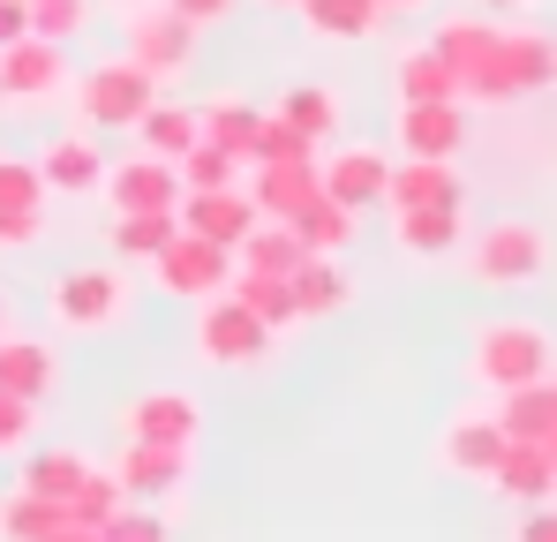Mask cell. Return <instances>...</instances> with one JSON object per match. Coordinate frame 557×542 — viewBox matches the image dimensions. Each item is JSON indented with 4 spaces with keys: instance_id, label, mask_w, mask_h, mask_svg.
<instances>
[{
    "instance_id": "5bb4252c",
    "label": "cell",
    "mask_w": 557,
    "mask_h": 542,
    "mask_svg": "<svg viewBox=\"0 0 557 542\" xmlns=\"http://www.w3.org/2000/svg\"><path fill=\"white\" fill-rule=\"evenodd\" d=\"M106 204L113 211H174L182 204V167L174 159H151V151H128L121 167H106Z\"/></svg>"
},
{
    "instance_id": "681fc988",
    "label": "cell",
    "mask_w": 557,
    "mask_h": 542,
    "mask_svg": "<svg viewBox=\"0 0 557 542\" xmlns=\"http://www.w3.org/2000/svg\"><path fill=\"white\" fill-rule=\"evenodd\" d=\"M490 8H528V0H490Z\"/></svg>"
},
{
    "instance_id": "cb8c5ba5",
    "label": "cell",
    "mask_w": 557,
    "mask_h": 542,
    "mask_svg": "<svg viewBox=\"0 0 557 542\" xmlns=\"http://www.w3.org/2000/svg\"><path fill=\"white\" fill-rule=\"evenodd\" d=\"M445 61H453V76H460V98L474 90V76L490 69V53H497V23L490 15H453V23H437V38H430Z\"/></svg>"
},
{
    "instance_id": "f907efd6",
    "label": "cell",
    "mask_w": 557,
    "mask_h": 542,
    "mask_svg": "<svg viewBox=\"0 0 557 542\" xmlns=\"http://www.w3.org/2000/svg\"><path fill=\"white\" fill-rule=\"evenodd\" d=\"M0 332H8V294H0Z\"/></svg>"
},
{
    "instance_id": "44dd1931",
    "label": "cell",
    "mask_w": 557,
    "mask_h": 542,
    "mask_svg": "<svg viewBox=\"0 0 557 542\" xmlns=\"http://www.w3.org/2000/svg\"><path fill=\"white\" fill-rule=\"evenodd\" d=\"M272 121H286L309 151H324L332 136H339V121H347V106H339V90L332 84H294L286 98L272 106Z\"/></svg>"
},
{
    "instance_id": "7dc6e473",
    "label": "cell",
    "mask_w": 557,
    "mask_h": 542,
    "mask_svg": "<svg viewBox=\"0 0 557 542\" xmlns=\"http://www.w3.org/2000/svg\"><path fill=\"white\" fill-rule=\"evenodd\" d=\"M376 8H384V15H407V8H422V0H376Z\"/></svg>"
},
{
    "instance_id": "bcb514c9",
    "label": "cell",
    "mask_w": 557,
    "mask_h": 542,
    "mask_svg": "<svg viewBox=\"0 0 557 542\" xmlns=\"http://www.w3.org/2000/svg\"><path fill=\"white\" fill-rule=\"evenodd\" d=\"M46 542H98V528H84V520H61Z\"/></svg>"
},
{
    "instance_id": "4316f807",
    "label": "cell",
    "mask_w": 557,
    "mask_h": 542,
    "mask_svg": "<svg viewBox=\"0 0 557 542\" xmlns=\"http://www.w3.org/2000/svg\"><path fill=\"white\" fill-rule=\"evenodd\" d=\"M286 286H294V309H301V324L309 317H332V309H347V271H339V257H301V264L286 271Z\"/></svg>"
},
{
    "instance_id": "7bdbcfd3",
    "label": "cell",
    "mask_w": 557,
    "mask_h": 542,
    "mask_svg": "<svg viewBox=\"0 0 557 542\" xmlns=\"http://www.w3.org/2000/svg\"><path fill=\"white\" fill-rule=\"evenodd\" d=\"M166 8L182 15L188 30H203V23H226V15H234V0H166Z\"/></svg>"
},
{
    "instance_id": "8992f818",
    "label": "cell",
    "mask_w": 557,
    "mask_h": 542,
    "mask_svg": "<svg viewBox=\"0 0 557 542\" xmlns=\"http://www.w3.org/2000/svg\"><path fill=\"white\" fill-rule=\"evenodd\" d=\"M151 98H159V76H144L121 53V61H98L91 76L76 84V113H84V128H136L151 113Z\"/></svg>"
},
{
    "instance_id": "484cf974",
    "label": "cell",
    "mask_w": 557,
    "mask_h": 542,
    "mask_svg": "<svg viewBox=\"0 0 557 542\" xmlns=\"http://www.w3.org/2000/svg\"><path fill=\"white\" fill-rule=\"evenodd\" d=\"M392 234L407 257H453L460 249V204H414V211H392Z\"/></svg>"
},
{
    "instance_id": "60d3db41",
    "label": "cell",
    "mask_w": 557,
    "mask_h": 542,
    "mask_svg": "<svg viewBox=\"0 0 557 542\" xmlns=\"http://www.w3.org/2000/svg\"><path fill=\"white\" fill-rule=\"evenodd\" d=\"M98 542H166V520H159L151 505H121V513L98 528Z\"/></svg>"
},
{
    "instance_id": "f1b7e54d",
    "label": "cell",
    "mask_w": 557,
    "mask_h": 542,
    "mask_svg": "<svg viewBox=\"0 0 557 542\" xmlns=\"http://www.w3.org/2000/svg\"><path fill=\"white\" fill-rule=\"evenodd\" d=\"M174 234H182V219H174V211H113V226H106L113 257H128V264H151Z\"/></svg>"
},
{
    "instance_id": "3957f363",
    "label": "cell",
    "mask_w": 557,
    "mask_h": 542,
    "mask_svg": "<svg viewBox=\"0 0 557 542\" xmlns=\"http://www.w3.org/2000/svg\"><path fill=\"white\" fill-rule=\"evenodd\" d=\"M272 324L249 309V301H234V294H211L203 309H196V361H211V369H249V361H272Z\"/></svg>"
},
{
    "instance_id": "4fadbf2b",
    "label": "cell",
    "mask_w": 557,
    "mask_h": 542,
    "mask_svg": "<svg viewBox=\"0 0 557 542\" xmlns=\"http://www.w3.org/2000/svg\"><path fill=\"white\" fill-rule=\"evenodd\" d=\"M113 482H121V497H128V505H166V497H182V490H188V452H174V445H136V438H121Z\"/></svg>"
},
{
    "instance_id": "277c9868",
    "label": "cell",
    "mask_w": 557,
    "mask_h": 542,
    "mask_svg": "<svg viewBox=\"0 0 557 542\" xmlns=\"http://www.w3.org/2000/svg\"><path fill=\"white\" fill-rule=\"evenodd\" d=\"M550 264V242H543V226H528V219H490L474 242H467V271L482 279V286H528V279H543Z\"/></svg>"
},
{
    "instance_id": "b9f144b4",
    "label": "cell",
    "mask_w": 557,
    "mask_h": 542,
    "mask_svg": "<svg viewBox=\"0 0 557 542\" xmlns=\"http://www.w3.org/2000/svg\"><path fill=\"white\" fill-rule=\"evenodd\" d=\"M30 438H38V399L0 392V452H30Z\"/></svg>"
},
{
    "instance_id": "f35d334b",
    "label": "cell",
    "mask_w": 557,
    "mask_h": 542,
    "mask_svg": "<svg viewBox=\"0 0 557 542\" xmlns=\"http://www.w3.org/2000/svg\"><path fill=\"white\" fill-rule=\"evenodd\" d=\"M174 167H182V188H234V181H242V159H234L226 144H211V136H196Z\"/></svg>"
},
{
    "instance_id": "7a4b0ae2",
    "label": "cell",
    "mask_w": 557,
    "mask_h": 542,
    "mask_svg": "<svg viewBox=\"0 0 557 542\" xmlns=\"http://www.w3.org/2000/svg\"><path fill=\"white\" fill-rule=\"evenodd\" d=\"M550 332L543 324H520V317H497V324H482L474 332V377L490 384V392H512V384H535V377H550Z\"/></svg>"
},
{
    "instance_id": "74e56055",
    "label": "cell",
    "mask_w": 557,
    "mask_h": 542,
    "mask_svg": "<svg viewBox=\"0 0 557 542\" xmlns=\"http://www.w3.org/2000/svg\"><path fill=\"white\" fill-rule=\"evenodd\" d=\"M121 505H128V497H121L113 467H84V482L69 490V505H61V513H69V520H84V528H106Z\"/></svg>"
},
{
    "instance_id": "30bf717a",
    "label": "cell",
    "mask_w": 557,
    "mask_h": 542,
    "mask_svg": "<svg viewBox=\"0 0 557 542\" xmlns=\"http://www.w3.org/2000/svg\"><path fill=\"white\" fill-rule=\"evenodd\" d=\"M196 422H203V407L188 399V392H136L128 407H121V438H136V445H174V452H196Z\"/></svg>"
},
{
    "instance_id": "7c38bea8",
    "label": "cell",
    "mask_w": 557,
    "mask_h": 542,
    "mask_svg": "<svg viewBox=\"0 0 557 542\" xmlns=\"http://www.w3.org/2000/svg\"><path fill=\"white\" fill-rule=\"evenodd\" d=\"M392 136H399L407 159H460L467 106H460V98H407L399 121H392Z\"/></svg>"
},
{
    "instance_id": "8fae6325",
    "label": "cell",
    "mask_w": 557,
    "mask_h": 542,
    "mask_svg": "<svg viewBox=\"0 0 557 542\" xmlns=\"http://www.w3.org/2000/svg\"><path fill=\"white\" fill-rule=\"evenodd\" d=\"M242 188H249L257 219H294L309 196H324L317 151H301V159H249V167H242Z\"/></svg>"
},
{
    "instance_id": "4dcf8cb0",
    "label": "cell",
    "mask_w": 557,
    "mask_h": 542,
    "mask_svg": "<svg viewBox=\"0 0 557 542\" xmlns=\"http://www.w3.org/2000/svg\"><path fill=\"white\" fill-rule=\"evenodd\" d=\"M196 136H203V128H196V113L174 106V98H151V113L136 121V151H151V159H182Z\"/></svg>"
},
{
    "instance_id": "ba28073f",
    "label": "cell",
    "mask_w": 557,
    "mask_h": 542,
    "mask_svg": "<svg viewBox=\"0 0 557 542\" xmlns=\"http://www.w3.org/2000/svg\"><path fill=\"white\" fill-rule=\"evenodd\" d=\"M151 279H159V294H174V301H211V294H226V279H234V249H219V242H203V234H174L159 257H151Z\"/></svg>"
},
{
    "instance_id": "7402d4cb",
    "label": "cell",
    "mask_w": 557,
    "mask_h": 542,
    "mask_svg": "<svg viewBox=\"0 0 557 542\" xmlns=\"http://www.w3.org/2000/svg\"><path fill=\"white\" fill-rule=\"evenodd\" d=\"M497 430L520 438V445H543V438L557 430V377H535V384L497 392Z\"/></svg>"
},
{
    "instance_id": "d6986e66",
    "label": "cell",
    "mask_w": 557,
    "mask_h": 542,
    "mask_svg": "<svg viewBox=\"0 0 557 542\" xmlns=\"http://www.w3.org/2000/svg\"><path fill=\"white\" fill-rule=\"evenodd\" d=\"M505 430H497V415H453L445 422V445H437V459L453 467V475H474V482H490V467L505 459Z\"/></svg>"
},
{
    "instance_id": "5b68a950",
    "label": "cell",
    "mask_w": 557,
    "mask_h": 542,
    "mask_svg": "<svg viewBox=\"0 0 557 542\" xmlns=\"http://www.w3.org/2000/svg\"><path fill=\"white\" fill-rule=\"evenodd\" d=\"M53 324L61 332H113L121 317H128V279L113 264H76L53 279Z\"/></svg>"
},
{
    "instance_id": "d4e9b609",
    "label": "cell",
    "mask_w": 557,
    "mask_h": 542,
    "mask_svg": "<svg viewBox=\"0 0 557 542\" xmlns=\"http://www.w3.org/2000/svg\"><path fill=\"white\" fill-rule=\"evenodd\" d=\"M53 377H61V361H53L46 340L0 332V392H15V399H46V392H53Z\"/></svg>"
},
{
    "instance_id": "816d5d0a",
    "label": "cell",
    "mask_w": 557,
    "mask_h": 542,
    "mask_svg": "<svg viewBox=\"0 0 557 542\" xmlns=\"http://www.w3.org/2000/svg\"><path fill=\"white\" fill-rule=\"evenodd\" d=\"M278 8H301V0H278Z\"/></svg>"
},
{
    "instance_id": "e0dca14e",
    "label": "cell",
    "mask_w": 557,
    "mask_h": 542,
    "mask_svg": "<svg viewBox=\"0 0 557 542\" xmlns=\"http://www.w3.org/2000/svg\"><path fill=\"white\" fill-rule=\"evenodd\" d=\"M46 234V181L30 159L0 151V249H30Z\"/></svg>"
},
{
    "instance_id": "ee69618b",
    "label": "cell",
    "mask_w": 557,
    "mask_h": 542,
    "mask_svg": "<svg viewBox=\"0 0 557 542\" xmlns=\"http://www.w3.org/2000/svg\"><path fill=\"white\" fill-rule=\"evenodd\" d=\"M512 542H557V497L528 505V520H520V535H512Z\"/></svg>"
},
{
    "instance_id": "e575fe53",
    "label": "cell",
    "mask_w": 557,
    "mask_h": 542,
    "mask_svg": "<svg viewBox=\"0 0 557 542\" xmlns=\"http://www.w3.org/2000/svg\"><path fill=\"white\" fill-rule=\"evenodd\" d=\"M226 294H234V301H249V309H257V317H264L272 332L301 324V309H294V286H286V279H272V271H242V264H234Z\"/></svg>"
},
{
    "instance_id": "d6a6232c",
    "label": "cell",
    "mask_w": 557,
    "mask_h": 542,
    "mask_svg": "<svg viewBox=\"0 0 557 542\" xmlns=\"http://www.w3.org/2000/svg\"><path fill=\"white\" fill-rule=\"evenodd\" d=\"M301 257H309V249L294 242V226H286V219H257V226H249V242L234 249V264H242V271H272V279H286Z\"/></svg>"
},
{
    "instance_id": "6da1fadb",
    "label": "cell",
    "mask_w": 557,
    "mask_h": 542,
    "mask_svg": "<svg viewBox=\"0 0 557 542\" xmlns=\"http://www.w3.org/2000/svg\"><path fill=\"white\" fill-rule=\"evenodd\" d=\"M557 84V38L550 30H535V23H497V53H490V69L474 76L467 98H490V106H512V98H535V90Z\"/></svg>"
},
{
    "instance_id": "f546056e",
    "label": "cell",
    "mask_w": 557,
    "mask_h": 542,
    "mask_svg": "<svg viewBox=\"0 0 557 542\" xmlns=\"http://www.w3.org/2000/svg\"><path fill=\"white\" fill-rule=\"evenodd\" d=\"M392 90H399V106L407 98H460V76H453V61L437 46H407L399 69H392Z\"/></svg>"
},
{
    "instance_id": "ffe728a7",
    "label": "cell",
    "mask_w": 557,
    "mask_h": 542,
    "mask_svg": "<svg viewBox=\"0 0 557 542\" xmlns=\"http://www.w3.org/2000/svg\"><path fill=\"white\" fill-rule=\"evenodd\" d=\"M384 204H392V211H414V204H467L460 167H453V159H399V167L384 174Z\"/></svg>"
},
{
    "instance_id": "f6af8a7d",
    "label": "cell",
    "mask_w": 557,
    "mask_h": 542,
    "mask_svg": "<svg viewBox=\"0 0 557 542\" xmlns=\"http://www.w3.org/2000/svg\"><path fill=\"white\" fill-rule=\"evenodd\" d=\"M30 38V0H0V46Z\"/></svg>"
},
{
    "instance_id": "83f0119b",
    "label": "cell",
    "mask_w": 557,
    "mask_h": 542,
    "mask_svg": "<svg viewBox=\"0 0 557 542\" xmlns=\"http://www.w3.org/2000/svg\"><path fill=\"white\" fill-rule=\"evenodd\" d=\"M286 226H294V242H301L309 257H339V249L355 242V211H347V204H332V196H309Z\"/></svg>"
},
{
    "instance_id": "603a6c76",
    "label": "cell",
    "mask_w": 557,
    "mask_h": 542,
    "mask_svg": "<svg viewBox=\"0 0 557 542\" xmlns=\"http://www.w3.org/2000/svg\"><path fill=\"white\" fill-rule=\"evenodd\" d=\"M490 490L497 497H512V505H543V497H557V467H550V452L543 445H505V459L490 467Z\"/></svg>"
},
{
    "instance_id": "d590c367",
    "label": "cell",
    "mask_w": 557,
    "mask_h": 542,
    "mask_svg": "<svg viewBox=\"0 0 557 542\" xmlns=\"http://www.w3.org/2000/svg\"><path fill=\"white\" fill-rule=\"evenodd\" d=\"M84 467H91L84 452L46 445V452H30V459H23V475H15V482H23V490H38V497H53V505H69V490L84 482Z\"/></svg>"
},
{
    "instance_id": "ab89813d",
    "label": "cell",
    "mask_w": 557,
    "mask_h": 542,
    "mask_svg": "<svg viewBox=\"0 0 557 542\" xmlns=\"http://www.w3.org/2000/svg\"><path fill=\"white\" fill-rule=\"evenodd\" d=\"M84 23H91V0H30V30L53 38V46H69Z\"/></svg>"
},
{
    "instance_id": "9a60e30c",
    "label": "cell",
    "mask_w": 557,
    "mask_h": 542,
    "mask_svg": "<svg viewBox=\"0 0 557 542\" xmlns=\"http://www.w3.org/2000/svg\"><path fill=\"white\" fill-rule=\"evenodd\" d=\"M174 219H182L188 234L219 242V249H242V242H249V226H257V204H249V188H242V181H234V188H182Z\"/></svg>"
},
{
    "instance_id": "8d00e7d4",
    "label": "cell",
    "mask_w": 557,
    "mask_h": 542,
    "mask_svg": "<svg viewBox=\"0 0 557 542\" xmlns=\"http://www.w3.org/2000/svg\"><path fill=\"white\" fill-rule=\"evenodd\" d=\"M301 15H309L317 38H370L376 23H384L376 0H301Z\"/></svg>"
},
{
    "instance_id": "c3c4849f",
    "label": "cell",
    "mask_w": 557,
    "mask_h": 542,
    "mask_svg": "<svg viewBox=\"0 0 557 542\" xmlns=\"http://www.w3.org/2000/svg\"><path fill=\"white\" fill-rule=\"evenodd\" d=\"M543 452H550V467H557V430H550V438H543Z\"/></svg>"
},
{
    "instance_id": "2e32d148",
    "label": "cell",
    "mask_w": 557,
    "mask_h": 542,
    "mask_svg": "<svg viewBox=\"0 0 557 542\" xmlns=\"http://www.w3.org/2000/svg\"><path fill=\"white\" fill-rule=\"evenodd\" d=\"M30 167H38V181H46V196H91L98 181H106L98 128H61V136H46V151H38Z\"/></svg>"
},
{
    "instance_id": "52a82bcc",
    "label": "cell",
    "mask_w": 557,
    "mask_h": 542,
    "mask_svg": "<svg viewBox=\"0 0 557 542\" xmlns=\"http://www.w3.org/2000/svg\"><path fill=\"white\" fill-rule=\"evenodd\" d=\"M121 53L144 69V76H182L188 53H196V30H188L182 15L166 8V0H144V8H121Z\"/></svg>"
},
{
    "instance_id": "9c48e42d",
    "label": "cell",
    "mask_w": 557,
    "mask_h": 542,
    "mask_svg": "<svg viewBox=\"0 0 557 542\" xmlns=\"http://www.w3.org/2000/svg\"><path fill=\"white\" fill-rule=\"evenodd\" d=\"M69 84V53L53 46V38H15V46H0V98L8 106H46L53 90Z\"/></svg>"
},
{
    "instance_id": "ac0fdd59",
    "label": "cell",
    "mask_w": 557,
    "mask_h": 542,
    "mask_svg": "<svg viewBox=\"0 0 557 542\" xmlns=\"http://www.w3.org/2000/svg\"><path fill=\"white\" fill-rule=\"evenodd\" d=\"M384 174H392V159L370 151V144H339L332 159L317 151V181H324V196H332V204H347V211L384 204Z\"/></svg>"
},
{
    "instance_id": "836d02e7",
    "label": "cell",
    "mask_w": 557,
    "mask_h": 542,
    "mask_svg": "<svg viewBox=\"0 0 557 542\" xmlns=\"http://www.w3.org/2000/svg\"><path fill=\"white\" fill-rule=\"evenodd\" d=\"M61 520H69V513H61L53 497L23 490V482H15V490L0 497V542H46L53 528H61Z\"/></svg>"
},
{
    "instance_id": "1f68e13d",
    "label": "cell",
    "mask_w": 557,
    "mask_h": 542,
    "mask_svg": "<svg viewBox=\"0 0 557 542\" xmlns=\"http://www.w3.org/2000/svg\"><path fill=\"white\" fill-rule=\"evenodd\" d=\"M196 128L211 136V144H226L242 167H249V144H257V128H264V113L249 106V98H211V106H196Z\"/></svg>"
}]
</instances>
